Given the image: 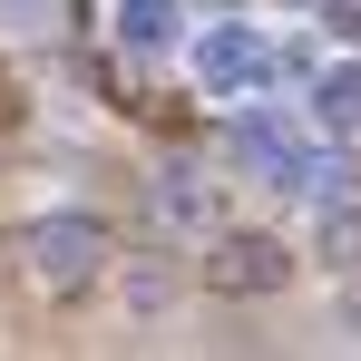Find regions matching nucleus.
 I'll return each instance as SVG.
<instances>
[{
  "instance_id": "obj_6",
  "label": "nucleus",
  "mask_w": 361,
  "mask_h": 361,
  "mask_svg": "<svg viewBox=\"0 0 361 361\" xmlns=\"http://www.w3.org/2000/svg\"><path fill=\"white\" fill-rule=\"evenodd\" d=\"M157 205H166V225H185V235H195V225H215V195H205V185L185 176V166H166V185H157Z\"/></svg>"
},
{
  "instance_id": "obj_8",
  "label": "nucleus",
  "mask_w": 361,
  "mask_h": 361,
  "mask_svg": "<svg viewBox=\"0 0 361 361\" xmlns=\"http://www.w3.org/2000/svg\"><path fill=\"white\" fill-rule=\"evenodd\" d=\"M302 10H322V0H302Z\"/></svg>"
},
{
  "instance_id": "obj_4",
  "label": "nucleus",
  "mask_w": 361,
  "mask_h": 361,
  "mask_svg": "<svg viewBox=\"0 0 361 361\" xmlns=\"http://www.w3.org/2000/svg\"><path fill=\"white\" fill-rule=\"evenodd\" d=\"M312 118L332 127V137H361V59L322 68V88H312Z\"/></svg>"
},
{
  "instance_id": "obj_2",
  "label": "nucleus",
  "mask_w": 361,
  "mask_h": 361,
  "mask_svg": "<svg viewBox=\"0 0 361 361\" xmlns=\"http://www.w3.org/2000/svg\"><path fill=\"white\" fill-rule=\"evenodd\" d=\"M274 68H283V59H274V39L244 30V20H215V30L195 39V78H205V98H254Z\"/></svg>"
},
{
  "instance_id": "obj_7",
  "label": "nucleus",
  "mask_w": 361,
  "mask_h": 361,
  "mask_svg": "<svg viewBox=\"0 0 361 361\" xmlns=\"http://www.w3.org/2000/svg\"><path fill=\"white\" fill-rule=\"evenodd\" d=\"M322 20H332L342 39H361V0H322Z\"/></svg>"
},
{
  "instance_id": "obj_5",
  "label": "nucleus",
  "mask_w": 361,
  "mask_h": 361,
  "mask_svg": "<svg viewBox=\"0 0 361 361\" xmlns=\"http://www.w3.org/2000/svg\"><path fill=\"white\" fill-rule=\"evenodd\" d=\"M118 39L127 49H166L176 39V0H118Z\"/></svg>"
},
{
  "instance_id": "obj_1",
  "label": "nucleus",
  "mask_w": 361,
  "mask_h": 361,
  "mask_svg": "<svg viewBox=\"0 0 361 361\" xmlns=\"http://www.w3.org/2000/svg\"><path fill=\"white\" fill-rule=\"evenodd\" d=\"M98 264H108V225H98V215H39V225L20 235V274H30L39 293H78Z\"/></svg>"
},
{
  "instance_id": "obj_3",
  "label": "nucleus",
  "mask_w": 361,
  "mask_h": 361,
  "mask_svg": "<svg viewBox=\"0 0 361 361\" xmlns=\"http://www.w3.org/2000/svg\"><path fill=\"white\" fill-rule=\"evenodd\" d=\"M283 274H293V254H283L274 235H215L205 244V293H225V302L283 293Z\"/></svg>"
}]
</instances>
